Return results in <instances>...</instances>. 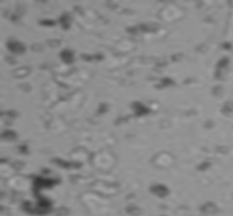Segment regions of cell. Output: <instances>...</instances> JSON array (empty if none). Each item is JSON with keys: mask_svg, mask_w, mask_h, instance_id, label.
Segmentation results:
<instances>
[{"mask_svg": "<svg viewBox=\"0 0 233 216\" xmlns=\"http://www.w3.org/2000/svg\"><path fill=\"white\" fill-rule=\"evenodd\" d=\"M182 54L180 53V54H176V55H174L171 59H173V61H178V60H180V59H182Z\"/></svg>", "mask_w": 233, "mask_h": 216, "instance_id": "19", "label": "cell"}, {"mask_svg": "<svg viewBox=\"0 0 233 216\" xmlns=\"http://www.w3.org/2000/svg\"><path fill=\"white\" fill-rule=\"evenodd\" d=\"M60 22L63 27V29L68 30L70 28V16L68 14H63L61 18H60Z\"/></svg>", "mask_w": 233, "mask_h": 216, "instance_id": "8", "label": "cell"}, {"mask_svg": "<svg viewBox=\"0 0 233 216\" xmlns=\"http://www.w3.org/2000/svg\"><path fill=\"white\" fill-rule=\"evenodd\" d=\"M227 63H228V59H227V57H224V59H222V60L218 62L217 67H218V69H222V68L226 67V65H227Z\"/></svg>", "mask_w": 233, "mask_h": 216, "instance_id": "12", "label": "cell"}, {"mask_svg": "<svg viewBox=\"0 0 233 216\" xmlns=\"http://www.w3.org/2000/svg\"><path fill=\"white\" fill-rule=\"evenodd\" d=\"M54 164H57L58 166H62L66 169H73V168H79L82 165L78 164V163H66V161L62 160V159H58V158H55V159H52L51 160Z\"/></svg>", "mask_w": 233, "mask_h": 216, "instance_id": "4", "label": "cell"}, {"mask_svg": "<svg viewBox=\"0 0 233 216\" xmlns=\"http://www.w3.org/2000/svg\"><path fill=\"white\" fill-rule=\"evenodd\" d=\"M40 24L43 25V26H54L55 25V21L54 20H41Z\"/></svg>", "mask_w": 233, "mask_h": 216, "instance_id": "15", "label": "cell"}, {"mask_svg": "<svg viewBox=\"0 0 233 216\" xmlns=\"http://www.w3.org/2000/svg\"><path fill=\"white\" fill-rule=\"evenodd\" d=\"M150 189H152L154 193H156V194H158V195H161V196H163V195H166V194L168 193V189H167L165 186H162V185H155V186H153Z\"/></svg>", "mask_w": 233, "mask_h": 216, "instance_id": "7", "label": "cell"}, {"mask_svg": "<svg viewBox=\"0 0 233 216\" xmlns=\"http://www.w3.org/2000/svg\"><path fill=\"white\" fill-rule=\"evenodd\" d=\"M6 60H8V61H9V63H15V60H12L11 57H6Z\"/></svg>", "mask_w": 233, "mask_h": 216, "instance_id": "22", "label": "cell"}, {"mask_svg": "<svg viewBox=\"0 0 233 216\" xmlns=\"http://www.w3.org/2000/svg\"><path fill=\"white\" fill-rule=\"evenodd\" d=\"M132 107H133V110H134L136 117L145 116V115H148V113L150 112V110L148 109V107L145 106L143 104H141L140 102H134V103H132Z\"/></svg>", "mask_w": 233, "mask_h": 216, "instance_id": "2", "label": "cell"}, {"mask_svg": "<svg viewBox=\"0 0 233 216\" xmlns=\"http://www.w3.org/2000/svg\"><path fill=\"white\" fill-rule=\"evenodd\" d=\"M210 163H207V161H205V163H203V164H201L198 167H197V169L198 171H206L209 167H210Z\"/></svg>", "mask_w": 233, "mask_h": 216, "instance_id": "13", "label": "cell"}, {"mask_svg": "<svg viewBox=\"0 0 233 216\" xmlns=\"http://www.w3.org/2000/svg\"><path fill=\"white\" fill-rule=\"evenodd\" d=\"M19 151H20L21 153H25V154H28V153H29L27 145H21V146H19Z\"/></svg>", "mask_w": 233, "mask_h": 216, "instance_id": "17", "label": "cell"}, {"mask_svg": "<svg viewBox=\"0 0 233 216\" xmlns=\"http://www.w3.org/2000/svg\"><path fill=\"white\" fill-rule=\"evenodd\" d=\"M107 104H100V106H99V110H98V115H103L104 112H106L107 111Z\"/></svg>", "mask_w": 233, "mask_h": 216, "instance_id": "14", "label": "cell"}, {"mask_svg": "<svg viewBox=\"0 0 233 216\" xmlns=\"http://www.w3.org/2000/svg\"><path fill=\"white\" fill-rule=\"evenodd\" d=\"M140 29L143 30V32H156L158 29V27L155 26V25L147 24V25H140Z\"/></svg>", "mask_w": 233, "mask_h": 216, "instance_id": "9", "label": "cell"}, {"mask_svg": "<svg viewBox=\"0 0 233 216\" xmlns=\"http://www.w3.org/2000/svg\"><path fill=\"white\" fill-rule=\"evenodd\" d=\"M60 57L62 59V61L64 63H73L74 62V53L71 50L64 49L62 50V53L60 54Z\"/></svg>", "mask_w": 233, "mask_h": 216, "instance_id": "5", "label": "cell"}, {"mask_svg": "<svg viewBox=\"0 0 233 216\" xmlns=\"http://www.w3.org/2000/svg\"><path fill=\"white\" fill-rule=\"evenodd\" d=\"M223 48H225V49H230V48H231V45H230V43H228V45H227V43H224V45H223Z\"/></svg>", "mask_w": 233, "mask_h": 216, "instance_id": "21", "label": "cell"}, {"mask_svg": "<svg viewBox=\"0 0 233 216\" xmlns=\"http://www.w3.org/2000/svg\"><path fill=\"white\" fill-rule=\"evenodd\" d=\"M47 42H48V45H49L50 47H57V46L61 43V41H60V40H52V41L48 40Z\"/></svg>", "mask_w": 233, "mask_h": 216, "instance_id": "16", "label": "cell"}, {"mask_svg": "<svg viewBox=\"0 0 233 216\" xmlns=\"http://www.w3.org/2000/svg\"><path fill=\"white\" fill-rule=\"evenodd\" d=\"M3 138H4V139H9V140H14V139L16 138V133H15L14 131H11V130H8V131H5V132L3 133Z\"/></svg>", "mask_w": 233, "mask_h": 216, "instance_id": "11", "label": "cell"}, {"mask_svg": "<svg viewBox=\"0 0 233 216\" xmlns=\"http://www.w3.org/2000/svg\"><path fill=\"white\" fill-rule=\"evenodd\" d=\"M175 84V82L171 80V78H162L161 80V85H157L156 88L157 89H160V88H165V86H169V85H174Z\"/></svg>", "mask_w": 233, "mask_h": 216, "instance_id": "10", "label": "cell"}, {"mask_svg": "<svg viewBox=\"0 0 233 216\" xmlns=\"http://www.w3.org/2000/svg\"><path fill=\"white\" fill-rule=\"evenodd\" d=\"M7 48L9 51L15 53V54H22L26 51V47L24 43L17 42V41H8L7 42Z\"/></svg>", "mask_w": 233, "mask_h": 216, "instance_id": "1", "label": "cell"}, {"mask_svg": "<svg viewBox=\"0 0 233 216\" xmlns=\"http://www.w3.org/2000/svg\"><path fill=\"white\" fill-rule=\"evenodd\" d=\"M32 49L35 50V51H41V50H43V47L41 45H39V43H35V45L32 46Z\"/></svg>", "mask_w": 233, "mask_h": 216, "instance_id": "18", "label": "cell"}, {"mask_svg": "<svg viewBox=\"0 0 233 216\" xmlns=\"http://www.w3.org/2000/svg\"><path fill=\"white\" fill-rule=\"evenodd\" d=\"M136 30H138V29H136L135 27H133V28H127V32H128V33H132V34H135Z\"/></svg>", "mask_w": 233, "mask_h": 216, "instance_id": "20", "label": "cell"}, {"mask_svg": "<svg viewBox=\"0 0 233 216\" xmlns=\"http://www.w3.org/2000/svg\"><path fill=\"white\" fill-rule=\"evenodd\" d=\"M29 71H30V69L27 68V67H25V68H19V69H16V70L14 71L13 75H14L15 77H17V78H24L25 76H27V75L29 74Z\"/></svg>", "mask_w": 233, "mask_h": 216, "instance_id": "6", "label": "cell"}, {"mask_svg": "<svg viewBox=\"0 0 233 216\" xmlns=\"http://www.w3.org/2000/svg\"><path fill=\"white\" fill-rule=\"evenodd\" d=\"M56 182H58V180H46L42 178H36L34 181L35 188H42V187H51Z\"/></svg>", "mask_w": 233, "mask_h": 216, "instance_id": "3", "label": "cell"}]
</instances>
